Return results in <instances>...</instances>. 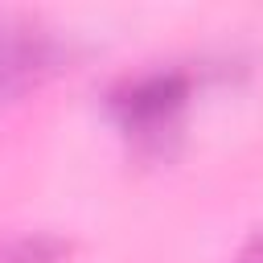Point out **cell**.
<instances>
[{
    "instance_id": "2",
    "label": "cell",
    "mask_w": 263,
    "mask_h": 263,
    "mask_svg": "<svg viewBox=\"0 0 263 263\" xmlns=\"http://www.w3.org/2000/svg\"><path fill=\"white\" fill-rule=\"evenodd\" d=\"M115 103H119L127 127H156L160 119H168V115L185 103V78H181V74L140 78V82H132Z\"/></svg>"
},
{
    "instance_id": "1",
    "label": "cell",
    "mask_w": 263,
    "mask_h": 263,
    "mask_svg": "<svg viewBox=\"0 0 263 263\" xmlns=\"http://www.w3.org/2000/svg\"><path fill=\"white\" fill-rule=\"evenodd\" d=\"M62 66H66V53L49 33L25 21H0V103H12L37 90Z\"/></svg>"
},
{
    "instance_id": "4",
    "label": "cell",
    "mask_w": 263,
    "mask_h": 263,
    "mask_svg": "<svg viewBox=\"0 0 263 263\" xmlns=\"http://www.w3.org/2000/svg\"><path fill=\"white\" fill-rule=\"evenodd\" d=\"M234 263H263V234H259V238H255V242H251V247H247Z\"/></svg>"
},
{
    "instance_id": "3",
    "label": "cell",
    "mask_w": 263,
    "mask_h": 263,
    "mask_svg": "<svg viewBox=\"0 0 263 263\" xmlns=\"http://www.w3.org/2000/svg\"><path fill=\"white\" fill-rule=\"evenodd\" d=\"M66 255V242L62 238H16L8 247H0V263H58Z\"/></svg>"
}]
</instances>
